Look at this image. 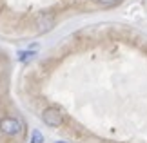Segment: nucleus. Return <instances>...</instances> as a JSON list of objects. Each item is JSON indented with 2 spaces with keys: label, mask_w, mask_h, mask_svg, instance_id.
<instances>
[{
  "label": "nucleus",
  "mask_w": 147,
  "mask_h": 143,
  "mask_svg": "<svg viewBox=\"0 0 147 143\" xmlns=\"http://www.w3.org/2000/svg\"><path fill=\"white\" fill-rule=\"evenodd\" d=\"M31 141H33V143H44V136L40 134V130H33Z\"/></svg>",
  "instance_id": "20e7f679"
},
{
  "label": "nucleus",
  "mask_w": 147,
  "mask_h": 143,
  "mask_svg": "<svg viewBox=\"0 0 147 143\" xmlns=\"http://www.w3.org/2000/svg\"><path fill=\"white\" fill-rule=\"evenodd\" d=\"M0 132L5 136H16L22 132V122L13 116H4L0 118Z\"/></svg>",
  "instance_id": "f257e3e1"
},
{
  "label": "nucleus",
  "mask_w": 147,
  "mask_h": 143,
  "mask_svg": "<svg viewBox=\"0 0 147 143\" xmlns=\"http://www.w3.org/2000/svg\"><path fill=\"white\" fill-rule=\"evenodd\" d=\"M35 26H36L38 33H47V31L53 29V26H55V16L51 13H40L36 22H35Z\"/></svg>",
  "instance_id": "7ed1b4c3"
},
{
  "label": "nucleus",
  "mask_w": 147,
  "mask_h": 143,
  "mask_svg": "<svg viewBox=\"0 0 147 143\" xmlns=\"http://www.w3.org/2000/svg\"><path fill=\"white\" fill-rule=\"evenodd\" d=\"M96 2H100V4H104V5H109V4H115L116 0H96Z\"/></svg>",
  "instance_id": "423d86ee"
},
{
  "label": "nucleus",
  "mask_w": 147,
  "mask_h": 143,
  "mask_svg": "<svg viewBox=\"0 0 147 143\" xmlns=\"http://www.w3.org/2000/svg\"><path fill=\"white\" fill-rule=\"evenodd\" d=\"M42 120L47 127H60L64 123V116H62V112L56 107H47L42 112Z\"/></svg>",
  "instance_id": "f03ea898"
},
{
  "label": "nucleus",
  "mask_w": 147,
  "mask_h": 143,
  "mask_svg": "<svg viewBox=\"0 0 147 143\" xmlns=\"http://www.w3.org/2000/svg\"><path fill=\"white\" fill-rule=\"evenodd\" d=\"M22 56H20V58L22 60H29V58H33V54H35V53H29V51H27V53H20Z\"/></svg>",
  "instance_id": "39448f33"
}]
</instances>
